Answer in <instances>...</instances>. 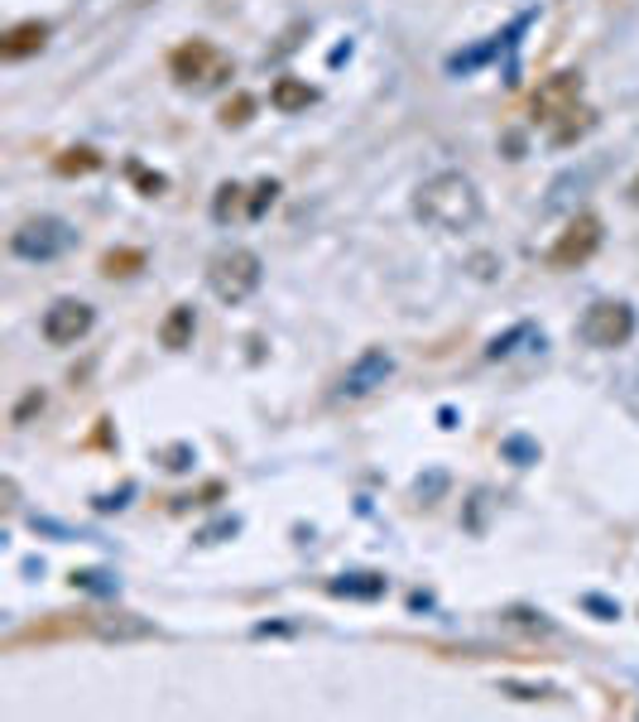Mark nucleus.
I'll return each instance as SVG.
<instances>
[{"instance_id": "f257e3e1", "label": "nucleus", "mask_w": 639, "mask_h": 722, "mask_svg": "<svg viewBox=\"0 0 639 722\" xmlns=\"http://www.w3.org/2000/svg\"><path fill=\"white\" fill-rule=\"evenodd\" d=\"M413 213H419L423 227L457 237V231L476 227L486 207H481V193L467 174H433V179L419 183V193H413Z\"/></svg>"}, {"instance_id": "f03ea898", "label": "nucleus", "mask_w": 639, "mask_h": 722, "mask_svg": "<svg viewBox=\"0 0 639 722\" xmlns=\"http://www.w3.org/2000/svg\"><path fill=\"white\" fill-rule=\"evenodd\" d=\"M260 280H265V265L251 246H227L207 261V289L221 304H245L260 289Z\"/></svg>"}, {"instance_id": "7ed1b4c3", "label": "nucleus", "mask_w": 639, "mask_h": 722, "mask_svg": "<svg viewBox=\"0 0 639 722\" xmlns=\"http://www.w3.org/2000/svg\"><path fill=\"white\" fill-rule=\"evenodd\" d=\"M231 73V59L212 39H183L178 49H168V77L178 87H221Z\"/></svg>"}, {"instance_id": "20e7f679", "label": "nucleus", "mask_w": 639, "mask_h": 722, "mask_svg": "<svg viewBox=\"0 0 639 722\" xmlns=\"http://www.w3.org/2000/svg\"><path fill=\"white\" fill-rule=\"evenodd\" d=\"M635 328H639V318H635V308L625 304V299H597V304L582 314V324H577L582 342H587V347H597V352L630 347Z\"/></svg>"}, {"instance_id": "39448f33", "label": "nucleus", "mask_w": 639, "mask_h": 722, "mask_svg": "<svg viewBox=\"0 0 639 722\" xmlns=\"http://www.w3.org/2000/svg\"><path fill=\"white\" fill-rule=\"evenodd\" d=\"M77 246V231L63 217H29L10 231V251L20 261H59L63 251Z\"/></svg>"}, {"instance_id": "423d86ee", "label": "nucleus", "mask_w": 639, "mask_h": 722, "mask_svg": "<svg viewBox=\"0 0 639 722\" xmlns=\"http://www.w3.org/2000/svg\"><path fill=\"white\" fill-rule=\"evenodd\" d=\"M601 241H605L601 217L597 213H577L563 231H558L553 246H548V265H553V270H582V265L601 251Z\"/></svg>"}, {"instance_id": "0eeeda50", "label": "nucleus", "mask_w": 639, "mask_h": 722, "mask_svg": "<svg viewBox=\"0 0 639 722\" xmlns=\"http://www.w3.org/2000/svg\"><path fill=\"white\" fill-rule=\"evenodd\" d=\"M582 73H553V77H544V83L534 87V97H529V121L534 126H548L553 130L558 121H567L572 111L582 106Z\"/></svg>"}, {"instance_id": "6e6552de", "label": "nucleus", "mask_w": 639, "mask_h": 722, "mask_svg": "<svg viewBox=\"0 0 639 722\" xmlns=\"http://www.w3.org/2000/svg\"><path fill=\"white\" fill-rule=\"evenodd\" d=\"M39 328H43V342H49V347H77V342L97 328V308L87 304V299H53V304L43 308Z\"/></svg>"}, {"instance_id": "1a4fd4ad", "label": "nucleus", "mask_w": 639, "mask_h": 722, "mask_svg": "<svg viewBox=\"0 0 639 722\" xmlns=\"http://www.w3.org/2000/svg\"><path fill=\"white\" fill-rule=\"evenodd\" d=\"M389 371H395V357L385 347H366L361 357L346 366L342 381H336V400H366L375 385L389 381Z\"/></svg>"}, {"instance_id": "9d476101", "label": "nucleus", "mask_w": 639, "mask_h": 722, "mask_svg": "<svg viewBox=\"0 0 639 722\" xmlns=\"http://www.w3.org/2000/svg\"><path fill=\"white\" fill-rule=\"evenodd\" d=\"M49 35H53L49 20H20V25H10L5 35H0V59L25 63V59H34V53H43Z\"/></svg>"}, {"instance_id": "9b49d317", "label": "nucleus", "mask_w": 639, "mask_h": 722, "mask_svg": "<svg viewBox=\"0 0 639 722\" xmlns=\"http://www.w3.org/2000/svg\"><path fill=\"white\" fill-rule=\"evenodd\" d=\"M312 102H318V87H308L303 77H274L269 83V106L279 111V116H298V111H308Z\"/></svg>"}, {"instance_id": "f8f14e48", "label": "nucleus", "mask_w": 639, "mask_h": 722, "mask_svg": "<svg viewBox=\"0 0 639 722\" xmlns=\"http://www.w3.org/2000/svg\"><path fill=\"white\" fill-rule=\"evenodd\" d=\"M193 332H197L193 304H174V308L164 314V324H159V347H168V352H188V347H193Z\"/></svg>"}, {"instance_id": "ddd939ff", "label": "nucleus", "mask_w": 639, "mask_h": 722, "mask_svg": "<svg viewBox=\"0 0 639 722\" xmlns=\"http://www.w3.org/2000/svg\"><path fill=\"white\" fill-rule=\"evenodd\" d=\"M106 164V154L92 150V144H67V150L53 154V174L59 179H82V174H97Z\"/></svg>"}, {"instance_id": "4468645a", "label": "nucleus", "mask_w": 639, "mask_h": 722, "mask_svg": "<svg viewBox=\"0 0 639 722\" xmlns=\"http://www.w3.org/2000/svg\"><path fill=\"white\" fill-rule=\"evenodd\" d=\"M144 265H150V255H144L140 246H116L101 255V275L106 280H130V275H140Z\"/></svg>"}, {"instance_id": "2eb2a0df", "label": "nucleus", "mask_w": 639, "mask_h": 722, "mask_svg": "<svg viewBox=\"0 0 639 722\" xmlns=\"http://www.w3.org/2000/svg\"><path fill=\"white\" fill-rule=\"evenodd\" d=\"M328 593L332 597H366V603H375V597H385V578H380V573H346V578H332Z\"/></svg>"}, {"instance_id": "dca6fc26", "label": "nucleus", "mask_w": 639, "mask_h": 722, "mask_svg": "<svg viewBox=\"0 0 639 722\" xmlns=\"http://www.w3.org/2000/svg\"><path fill=\"white\" fill-rule=\"evenodd\" d=\"M251 116H255V97H251V92H231L227 102H221V111H217L221 130H241Z\"/></svg>"}, {"instance_id": "f3484780", "label": "nucleus", "mask_w": 639, "mask_h": 722, "mask_svg": "<svg viewBox=\"0 0 639 722\" xmlns=\"http://www.w3.org/2000/svg\"><path fill=\"white\" fill-rule=\"evenodd\" d=\"M245 193H251V188H241V183H221L217 188V198H212V217L217 221H231L235 213H245Z\"/></svg>"}, {"instance_id": "a211bd4d", "label": "nucleus", "mask_w": 639, "mask_h": 722, "mask_svg": "<svg viewBox=\"0 0 639 722\" xmlns=\"http://www.w3.org/2000/svg\"><path fill=\"white\" fill-rule=\"evenodd\" d=\"M597 126V111H587V106H577L567 121H558L553 126V144H572V140H582L587 130Z\"/></svg>"}, {"instance_id": "6ab92c4d", "label": "nucleus", "mask_w": 639, "mask_h": 722, "mask_svg": "<svg viewBox=\"0 0 639 722\" xmlns=\"http://www.w3.org/2000/svg\"><path fill=\"white\" fill-rule=\"evenodd\" d=\"M274 198H279V179H260V183H251V198H245V217L251 221H260L269 207H274Z\"/></svg>"}, {"instance_id": "aec40b11", "label": "nucleus", "mask_w": 639, "mask_h": 722, "mask_svg": "<svg viewBox=\"0 0 639 722\" xmlns=\"http://www.w3.org/2000/svg\"><path fill=\"white\" fill-rule=\"evenodd\" d=\"M126 174H130V183L140 188L144 198H159L164 188H168V179H164V174H150V169H144L140 160H130V164H126Z\"/></svg>"}, {"instance_id": "412c9836", "label": "nucleus", "mask_w": 639, "mask_h": 722, "mask_svg": "<svg viewBox=\"0 0 639 722\" xmlns=\"http://www.w3.org/2000/svg\"><path fill=\"white\" fill-rule=\"evenodd\" d=\"M524 338H544V332H534L529 324H520L514 332H504V338H496V342H490V347H486V357H490V362L510 357V352H514V342H524Z\"/></svg>"}, {"instance_id": "4be33fe9", "label": "nucleus", "mask_w": 639, "mask_h": 722, "mask_svg": "<svg viewBox=\"0 0 639 722\" xmlns=\"http://www.w3.org/2000/svg\"><path fill=\"white\" fill-rule=\"evenodd\" d=\"M39 409H43V391H29V395H25V400H20V405H15V415H10V425H29V419L39 415Z\"/></svg>"}, {"instance_id": "5701e85b", "label": "nucleus", "mask_w": 639, "mask_h": 722, "mask_svg": "<svg viewBox=\"0 0 639 722\" xmlns=\"http://www.w3.org/2000/svg\"><path fill=\"white\" fill-rule=\"evenodd\" d=\"M504 694H510V698H553L558 688H544V684H538V688H524V684H504Z\"/></svg>"}, {"instance_id": "b1692460", "label": "nucleus", "mask_w": 639, "mask_h": 722, "mask_svg": "<svg viewBox=\"0 0 639 722\" xmlns=\"http://www.w3.org/2000/svg\"><path fill=\"white\" fill-rule=\"evenodd\" d=\"M504 453H510V458H524V463L538 458V448H534V443H524V439H510V443H504Z\"/></svg>"}, {"instance_id": "393cba45", "label": "nucleus", "mask_w": 639, "mask_h": 722, "mask_svg": "<svg viewBox=\"0 0 639 722\" xmlns=\"http://www.w3.org/2000/svg\"><path fill=\"white\" fill-rule=\"evenodd\" d=\"M164 458H168V463H164V468H174V472H183V468H188V463H193V448H168V453H164Z\"/></svg>"}, {"instance_id": "a878e982", "label": "nucleus", "mask_w": 639, "mask_h": 722, "mask_svg": "<svg viewBox=\"0 0 639 722\" xmlns=\"http://www.w3.org/2000/svg\"><path fill=\"white\" fill-rule=\"evenodd\" d=\"M587 607H591V612H605V617H621V607H611V603H601V597H587Z\"/></svg>"}, {"instance_id": "bb28decb", "label": "nucleus", "mask_w": 639, "mask_h": 722, "mask_svg": "<svg viewBox=\"0 0 639 722\" xmlns=\"http://www.w3.org/2000/svg\"><path fill=\"white\" fill-rule=\"evenodd\" d=\"M630 203H639V183H635V188H630Z\"/></svg>"}]
</instances>
